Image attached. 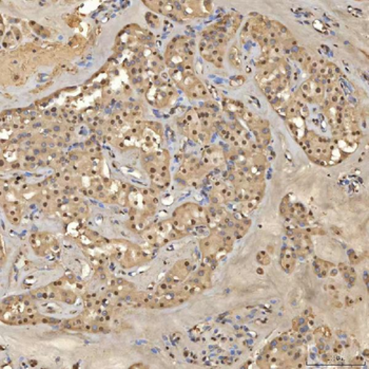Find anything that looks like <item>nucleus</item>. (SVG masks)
I'll use <instances>...</instances> for the list:
<instances>
[{"label":"nucleus","mask_w":369,"mask_h":369,"mask_svg":"<svg viewBox=\"0 0 369 369\" xmlns=\"http://www.w3.org/2000/svg\"><path fill=\"white\" fill-rule=\"evenodd\" d=\"M231 104L234 106V110H232L233 114L245 122L246 126L249 128L250 133L254 135L259 148L261 150L267 148L271 141V123L265 119L261 118L258 114L250 111L241 103L232 102Z\"/></svg>","instance_id":"0eeeda50"},{"label":"nucleus","mask_w":369,"mask_h":369,"mask_svg":"<svg viewBox=\"0 0 369 369\" xmlns=\"http://www.w3.org/2000/svg\"><path fill=\"white\" fill-rule=\"evenodd\" d=\"M258 258V262L260 263V264L264 265L271 264V256H269L266 252L261 251L260 253L258 254V258Z\"/></svg>","instance_id":"4be33fe9"},{"label":"nucleus","mask_w":369,"mask_h":369,"mask_svg":"<svg viewBox=\"0 0 369 369\" xmlns=\"http://www.w3.org/2000/svg\"><path fill=\"white\" fill-rule=\"evenodd\" d=\"M203 163L210 170V168H222L226 165L227 156L223 150L217 145L206 146L203 150Z\"/></svg>","instance_id":"a211bd4d"},{"label":"nucleus","mask_w":369,"mask_h":369,"mask_svg":"<svg viewBox=\"0 0 369 369\" xmlns=\"http://www.w3.org/2000/svg\"><path fill=\"white\" fill-rule=\"evenodd\" d=\"M217 116L211 109L190 108L178 121V126L190 139L198 144L209 143L217 127Z\"/></svg>","instance_id":"20e7f679"},{"label":"nucleus","mask_w":369,"mask_h":369,"mask_svg":"<svg viewBox=\"0 0 369 369\" xmlns=\"http://www.w3.org/2000/svg\"><path fill=\"white\" fill-rule=\"evenodd\" d=\"M256 79L276 111L288 100L285 94L290 88V68L283 56H262L256 64Z\"/></svg>","instance_id":"f257e3e1"},{"label":"nucleus","mask_w":369,"mask_h":369,"mask_svg":"<svg viewBox=\"0 0 369 369\" xmlns=\"http://www.w3.org/2000/svg\"><path fill=\"white\" fill-rule=\"evenodd\" d=\"M142 165L150 177L153 187L164 189L170 185V156L166 150L146 152L142 157Z\"/></svg>","instance_id":"423d86ee"},{"label":"nucleus","mask_w":369,"mask_h":369,"mask_svg":"<svg viewBox=\"0 0 369 369\" xmlns=\"http://www.w3.org/2000/svg\"><path fill=\"white\" fill-rule=\"evenodd\" d=\"M339 269L342 272L344 278H346V282L349 284H355L356 282V273L351 267L345 264H340Z\"/></svg>","instance_id":"412c9836"},{"label":"nucleus","mask_w":369,"mask_h":369,"mask_svg":"<svg viewBox=\"0 0 369 369\" xmlns=\"http://www.w3.org/2000/svg\"><path fill=\"white\" fill-rule=\"evenodd\" d=\"M165 58L170 77L194 75V50L189 38L178 36L172 40L168 45Z\"/></svg>","instance_id":"39448f33"},{"label":"nucleus","mask_w":369,"mask_h":369,"mask_svg":"<svg viewBox=\"0 0 369 369\" xmlns=\"http://www.w3.org/2000/svg\"><path fill=\"white\" fill-rule=\"evenodd\" d=\"M307 346L297 338V334H288L278 336L263 351L258 360L261 368H300L307 360Z\"/></svg>","instance_id":"f03ea898"},{"label":"nucleus","mask_w":369,"mask_h":369,"mask_svg":"<svg viewBox=\"0 0 369 369\" xmlns=\"http://www.w3.org/2000/svg\"><path fill=\"white\" fill-rule=\"evenodd\" d=\"M289 238L295 245V252L301 255H310L312 251V241L310 235L300 228H291L288 231Z\"/></svg>","instance_id":"f3484780"},{"label":"nucleus","mask_w":369,"mask_h":369,"mask_svg":"<svg viewBox=\"0 0 369 369\" xmlns=\"http://www.w3.org/2000/svg\"><path fill=\"white\" fill-rule=\"evenodd\" d=\"M326 88L327 86L318 77H310L301 84L295 96L299 97L305 103L322 104L326 98Z\"/></svg>","instance_id":"ddd939ff"},{"label":"nucleus","mask_w":369,"mask_h":369,"mask_svg":"<svg viewBox=\"0 0 369 369\" xmlns=\"http://www.w3.org/2000/svg\"><path fill=\"white\" fill-rule=\"evenodd\" d=\"M234 239L230 231L223 228H212V233L200 241V251L205 258L219 260L221 254L225 255L232 250Z\"/></svg>","instance_id":"1a4fd4ad"},{"label":"nucleus","mask_w":369,"mask_h":369,"mask_svg":"<svg viewBox=\"0 0 369 369\" xmlns=\"http://www.w3.org/2000/svg\"><path fill=\"white\" fill-rule=\"evenodd\" d=\"M280 214L284 216L287 221L293 222L299 226L295 228H303V226H307L310 222V213L305 206L299 202H290L288 197H285L280 204Z\"/></svg>","instance_id":"4468645a"},{"label":"nucleus","mask_w":369,"mask_h":369,"mask_svg":"<svg viewBox=\"0 0 369 369\" xmlns=\"http://www.w3.org/2000/svg\"><path fill=\"white\" fill-rule=\"evenodd\" d=\"M297 143L303 148L308 158L321 166H334L348 157L334 140L306 129Z\"/></svg>","instance_id":"7ed1b4c3"},{"label":"nucleus","mask_w":369,"mask_h":369,"mask_svg":"<svg viewBox=\"0 0 369 369\" xmlns=\"http://www.w3.org/2000/svg\"><path fill=\"white\" fill-rule=\"evenodd\" d=\"M332 267L334 265L329 264V263L319 260V258H317L314 263V272H316L317 275L322 278L327 277L329 275L330 270H331Z\"/></svg>","instance_id":"aec40b11"},{"label":"nucleus","mask_w":369,"mask_h":369,"mask_svg":"<svg viewBox=\"0 0 369 369\" xmlns=\"http://www.w3.org/2000/svg\"><path fill=\"white\" fill-rule=\"evenodd\" d=\"M142 237L153 247H163L171 241L182 238L184 233L180 232L172 224L171 219L164 220L157 224L149 226L144 232Z\"/></svg>","instance_id":"9d476101"},{"label":"nucleus","mask_w":369,"mask_h":369,"mask_svg":"<svg viewBox=\"0 0 369 369\" xmlns=\"http://www.w3.org/2000/svg\"><path fill=\"white\" fill-rule=\"evenodd\" d=\"M150 84L146 94L147 100L151 105L157 108H164L174 102L172 100L176 98V92L169 82L157 79V82Z\"/></svg>","instance_id":"9b49d317"},{"label":"nucleus","mask_w":369,"mask_h":369,"mask_svg":"<svg viewBox=\"0 0 369 369\" xmlns=\"http://www.w3.org/2000/svg\"><path fill=\"white\" fill-rule=\"evenodd\" d=\"M209 172V168L196 158L186 159L176 177L190 187H196Z\"/></svg>","instance_id":"f8f14e48"},{"label":"nucleus","mask_w":369,"mask_h":369,"mask_svg":"<svg viewBox=\"0 0 369 369\" xmlns=\"http://www.w3.org/2000/svg\"><path fill=\"white\" fill-rule=\"evenodd\" d=\"M171 221L180 232L186 235L188 230L209 226L208 211L198 204L187 202L174 211Z\"/></svg>","instance_id":"6e6552de"},{"label":"nucleus","mask_w":369,"mask_h":369,"mask_svg":"<svg viewBox=\"0 0 369 369\" xmlns=\"http://www.w3.org/2000/svg\"><path fill=\"white\" fill-rule=\"evenodd\" d=\"M297 260V252L293 248L285 247L280 253V264L282 269L287 273H290L295 268Z\"/></svg>","instance_id":"6ab92c4d"},{"label":"nucleus","mask_w":369,"mask_h":369,"mask_svg":"<svg viewBox=\"0 0 369 369\" xmlns=\"http://www.w3.org/2000/svg\"><path fill=\"white\" fill-rule=\"evenodd\" d=\"M192 272V263L190 260H180L178 264L172 267V269L168 272L167 277H166L165 284L169 288H176L181 282H185L186 278L190 275Z\"/></svg>","instance_id":"dca6fc26"},{"label":"nucleus","mask_w":369,"mask_h":369,"mask_svg":"<svg viewBox=\"0 0 369 369\" xmlns=\"http://www.w3.org/2000/svg\"><path fill=\"white\" fill-rule=\"evenodd\" d=\"M211 200L213 204L220 206L223 204H231L237 202V193L232 182L217 181L211 189Z\"/></svg>","instance_id":"2eb2a0df"}]
</instances>
